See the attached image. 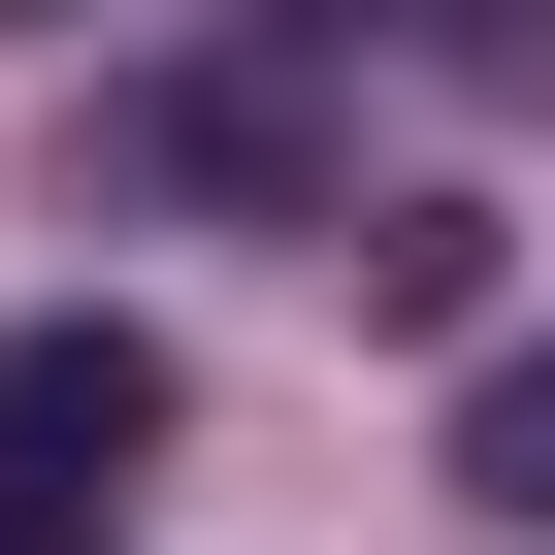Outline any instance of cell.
I'll return each instance as SVG.
<instances>
[{
	"instance_id": "6da1fadb",
	"label": "cell",
	"mask_w": 555,
	"mask_h": 555,
	"mask_svg": "<svg viewBox=\"0 0 555 555\" xmlns=\"http://www.w3.org/2000/svg\"><path fill=\"white\" fill-rule=\"evenodd\" d=\"M131 457H164V327L34 295V327H0V490H66V522H131Z\"/></svg>"
},
{
	"instance_id": "7a4b0ae2",
	"label": "cell",
	"mask_w": 555,
	"mask_h": 555,
	"mask_svg": "<svg viewBox=\"0 0 555 555\" xmlns=\"http://www.w3.org/2000/svg\"><path fill=\"white\" fill-rule=\"evenodd\" d=\"M327 261H360V327H425V360H490V196H360Z\"/></svg>"
},
{
	"instance_id": "3957f363",
	"label": "cell",
	"mask_w": 555,
	"mask_h": 555,
	"mask_svg": "<svg viewBox=\"0 0 555 555\" xmlns=\"http://www.w3.org/2000/svg\"><path fill=\"white\" fill-rule=\"evenodd\" d=\"M457 522H522V555H555V327H490V360H457Z\"/></svg>"
},
{
	"instance_id": "277c9868",
	"label": "cell",
	"mask_w": 555,
	"mask_h": 555,
	"mask_svg": "<svg viewBox=\"0 0 555 555\" xmlns=\"http://www.w3.org/2000/svg\"><path fill=\"white\" fill-rule=\"evenodd\" d=\"M392 34H425L457 99H522V131H555V0H392Z\"/></svg>"
},
{
	"instance_id": "5b68a950",
	"label": "cell",
	"mask_w": 555,
	"mask_h": 555,
	"mask_svg": "<svg viewBox=\"0 0 555 555\" xmlns=\"http://www.w3.org/2000/svg\"><path fill=\"white\" fill-rule=\"evenodd\" d=\"M0 555H131V522H66V490H0Z\"/></svg>"
},
{
	"instance_id": "8992f818",
	"label": "cell",
	"mask_w": 555,
	"mask_h": 555,
	"mask_svg": "<svg viewBox=\"0 0 555 555\" xmlns=\"http://www.w3.org/2000/svg\"><path fill=\"white\" fill-rule=\"evenodd\" d=\"M0 34H99V0H0Z\"/></svg>"
}]
</instances>
